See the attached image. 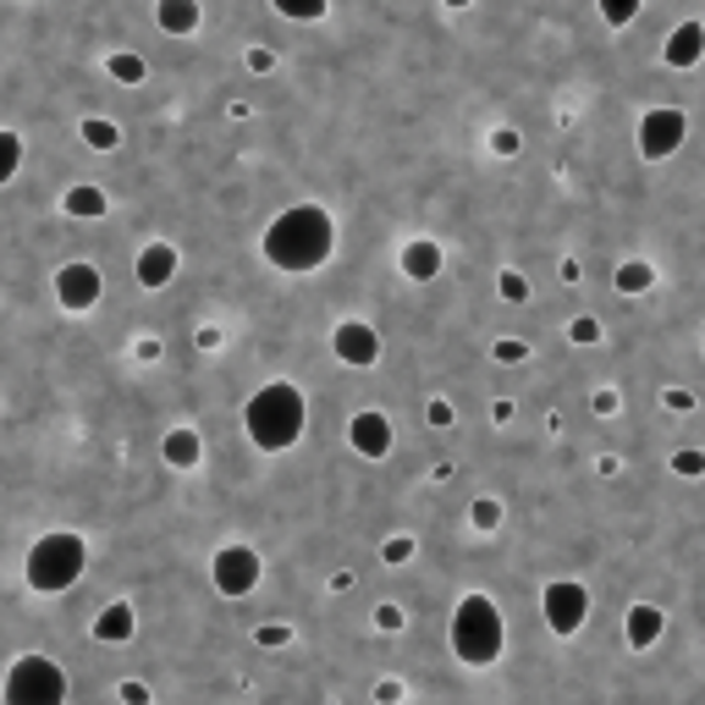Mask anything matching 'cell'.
I'll list each match as a JSON object with an SVG mask.
<instances>
[{"mask_svg": "<svg viewBox=\"0 0 705 705\" xmlns=\"http://www.w3.org/2000/svg\"><path fill=\"white\" fill-rule=\"evenodd\" d=\"M336 248V226L320 204H292L287 215H276L265 226V259L287 276H303V270H320Z\"/></svg>", "mask_w": 705, "mask_h": 705, "instance_id": "cell-1", "label": "cell"}, {"mask_svg": "<svg viewBox=\"0 0 705 705\" xmlns=\"http://www.w3.org/2000/svg\"><path fill=\"white\" fill-rule=\"evenodd\" d=\"M303 419H309V403L292 381H270L248 398L243 409V425H248V441L259 452H287L298 436H303Z\"/></svg>", "mask_w": 705, "mask_h": 705, "instance_id": "cell-2", "label": "cell"}, {"mask_svg": "<svg viewBox=\"0 0 705 705\" xmlns=\"http://www.w3.org/2000/svg\"><path fill=\"white\" fill-rule=\"evenodd\" d=\"M502 645H507V623H502L496 601L491 595H463L458 612H452V650H458V661L491 667L502 656Z\"/></svg>", "mask_w": 705, "mask_h": 705, "instance_id": "cell-3", "label": "cell"}, {"mask_svg": "<svg viewBox=\"0 0 705 705\" xmlns=\"http://www.w3.org/2000/svg\"><path fill=\"white\" fill-rule=\"evenodd\" d=\"M83 568H89V540L72 535V529H51V535L34 540V551H29V584H34L40 595L72 590V584L83 579Z\"/></svg>", "mask_w": 705, "mask_h": 705, "instance_id": "cell-4", "label": "cell"}, {"mask_svg": "<svg viewBox=\"0 0 705 705\" xmlns=\"http://www.w3.org/2000/svg\"><path fill=\"white\" fill-rule=\"evenodd\" d=\"M7 700L12 705H61L67 700V672L45 656H18L12 678H7Z\"/></svg>", "mask_w": 705, "mask_h": 705, "instance_id": "cell-5", "label": "cell"}, {"mask_svg": "<svg viewBox=\"0 0 705 705\" xmlns=\"http://www.w3.org/2000/svg\"><path fill=\"white\" fill-rule=\"evenodd\" d=\"M540 606H546V628L568 639V634H579L584 617H590V590H584L579 579H551L546 595H540Z\"/></svg>", "mask_w": 705, "mask_h": 705, "instance_id": "cell-6", "label": "cell"}, {"mask_svg": "<svg viewBox=\"0 0 705 705\" xmlns=\"http://www.w3.org/2000/svg\"><path fill=\"white\" fill-rule=\"evenodd\" d=\"M683 133H689V116L678 105H656V111L639 116V155L645 160H667V155H678Z\"/></svg>", "mask_w": 705, "mask_h": 705, "instance_id": "cell-7", "label": "cell"}, {"mask_svg": "<svg viewBox=\"0 0 705 705\" xmlns=\"http://www.w3.org/2000/svg\"><path fill=\"white\" fill-rule=\"evenodd\" d=\"M259 573H265V562H259L254 546H221L215 562H210V579H215L221 595H248L259 584Z\"/></svg>", "mask_w": 705, "mask_h": 705, "instance_id": "cell-8", "label": "cell"}, {"mask_svg": "<svg viewBox=\"0 0 705 705\" xmlns=\"http://www.w3.org/2000/svg\"><path fill=\"white\" fill-rule=\"evenodd\" d=\"M100 292H105V276H100V265H89V259H72V265H61V270H56V303H61L67 314H83V309H94V303H100Z\"/></svg>", "mask_w": 705, "mask_h": 705, "instance_id": "cell-9", "label": "cell"}, {"mask_svg": "<svg viewBox=\"0 0 705 705\" xmlns=\"http://www.w3.org/2000/svg\"><path fill=\"white\" fill-rule=\"evenodd\" d=\"M331 352L342 365H352V370H370L376 359H381V336H376V325H365V320H342L336 331H331Z\"/></svg>", "mask_w": 705, "mask_h": 705, "instance_id": "cell-10", "label": "cell"}, {"mask_svg": "<svg viewBox=\"0 0 705 705\" xmlns=\"http://www.w3.org/2000/svg\"><path fill=\"white\" fill-rule=\"evenodd\" d=\"M347 441H352V452L359 458H387L392 452V419L387 414H352V425H347Z\"/></svg>", "mask_w": 705, "mask_h": 705, "instance_id": "cell-11", "label": "cell"}, {"mask_svg": "<svg viewBox=\"0 0 705 705\" xmlns=\"http://www.w3.org/2000/svg\"><path fill=\"white\" fill-rule=\"evenodd\" d=\"M700 56H705V23H678V29H672V40L661 45V61H667V67H678V72L700 67Z\"/></svg>", "mask_w": 705, "mask_h": 705, "instance_id": "cell-12", "label": "cell"}, {"mask_svg": "<svg viewBox=\"0 0 705 705\" xmlns=\"http://www.w3.org/2000/svg\"><path fill=\"white\" fill-rule=\"evenodd\" d=\"M133 270H138V287L160 292V287H171V276H177V248H171V243H149Z\"/></svg>", "mask_w": 705, "mask_h": 705, "instance_id": "cell-13", "label": "cell"}, {"mask_svg": "<svg viewBox=\"0 0 705 705\" xmlns=\"http://www.w3.org/2000/svg\"><path fill=\"white\" fill-rule=\"evenodd\" d=\"M403 276L409 281H436L441 276V243H430V237H414L409 248H403Z\"/></svg>", "mask_w": 705, "mask_h": 705, "instance_id": "cell-14", "label": "cell"}, {"mask_svg": "<svg viewBox=\"0 0 705 705\" xmlns=\"http://www.w3.org/2000/svg\"><path fill=\"white\" fill-rule=\"evenodd\" d=\"M133 623H138L133 606H127V601H111V606L94 617V639H100V645H122V639H133Z\"/></svg>", "mask_w": 705, "mask_h": 705, "instance_id": "cell-15", "label": "cell"}, {"mask_svg": "<svg viewBox=\"0 0 705 705\" xmlns=\"http://www.w3.org/2000/svg\"><path fill=\"white\" fill-rule=\"evenodd\" d=\"M661 606H650V601H639V606H628V645L634 650H650L656 639H661Z\"/></svg>", "mask_w": 705, "mask_h": 705, "instance_id": "cell-16", "label": "cell"}, {"mask_svg": "<svg viewBox=\"0 0 705 705\" xmlns=\"http://www.w3.org/2000/svg\"><path fill=\"white\" fill-rule=\"evenodd\" d=\"M61 210L72 215V221H100L111 204H105V193L94 188V182H78V188H67V199H61Z\"/></svg>", "mask_w": 705, "mask_h": 705, "instance_id": "cell-17", "label": "cell"}, {"mask_svg": "<svg viewBox=\"0 0 705 705\" xmlns=\"http://www.w3.org/2000/svg\"><path fill=\"white\" fill-rule=\"evenodd\" d=\"M155 18H160L166 34H193L199 29V0H160Z\"/></svg>", "mask_w": 705, "mask_h": 705, "instance_id": "cell-18", "label": "cell"}, {"mask_svg": "<svg viewBox=\"0 0 705 705\" xmlns=\"http://www.w3.org/2000/svg\"><path fill=\"white\" fill-rule=\"evenodd\" d=\"M160 452H166V463H171V469H193V463L204 458V441H199L193 430H171V436L160 441Z\"/></svg>", "mask_w": 705, "mask_h": 705, "instance_id": "cell-19", "label": "cell"}, {"mask_svg": "<svg viewBox=\"0 0 705 705\" xmlns=\"http://www.w3.org/2000/svg\"><path fill=\"white\" fill-rule=\"evenodd\" d=\"M650 287H656V265H645V259L617 265V292H650Z\"/></svg>", "mask_w": 705, "mask_h": 705, "instance_id": "cell-20", "label": "cell"}, {"mask_svg": "<svg viewBox=\"0 0 705 705\" xmlns=\"http://www.w3.org/2000/svg\"><path fill=\"white\" fill-rule=\"evenodd\" d=\"M270 7H276L287 23H320L331 0H270Z\"/></svg>", "mask_w": 705, "mask_h": 705, "instance_id": "cell-21", "label": "cell"}, {"mask_svg": "<svg viewBox=\"0 0 705 705\" xmlns=\"http://www.w3.org/2000/svg\"><path fill=\"white\" fill-rule=\"evenodd\" d=\"M78 133H83V144H89V149H105V155H111V149L122 144V133H116V122H105V116H89V122H83Z\"/></svg>", "mask_w": 705, "mask_h": 705, "instance_id": "cell-22", "label": "cell"}, {"mask_svg": "<svg viewBox=\"0 0 705 705\" xmlns=\"http://www.w3.org/2000/svg\"><path fill=\"white\" fill-rule=\"evenodd\" d=\"M18 166H23V138L0 127V182H12V177H18Z\"/></svg>", "mask_w": 705, "mask_h": 705, "instance_id": "cell-23", "label": "cell"}, {"mask_svg": "<svg viewBox=\"0 0 705 705\" xmlns=\"http://www.w3.org/2000/svg\"><path fill=\"white\" fill-rule=\"evenodd\" d=\"M601 18H606L612 29H628V23L639 18V0H601Z\"/></svg>", "mask_w": 705, "mask_h": 705, "instance_id": "cell-24", "label": "cell"}, {"mask_svg": "<svg viewBox=\"0 0 705 705\" xmlns=\"http://www.w3.org/2000/svg\"><path fill=\"white\" fill-rule=\"evenodd\" d=\"M105 67H111V78H122V83H144V61H138V56H127V51H122V56H111Z\"/></svg>", "mask_w": 705, "mask_h": 705, "instance_id": "cell-25", "label": "cell"}, {"mask_svg": "<svg viewBox=\"0 0 705 705\" xmlns=\"http://www.w3.org/2000/svg\"><path fill=\"white\" fill-rule=\"evenodd\" d=\"M469 518H474V529H496V524H502V502H491V496H480V502L469 507Z\"/></svg>", "mask_w": 705, "mask_h": 705, "instance_id": "cell-26", "label": "cell"}, {"mask_svg": "<svg viewBox=\"0 0 705 705\" xmlns=\"http://www.w3.org/2000/svg\"><path fill=\"white\" fill-rule=\"evenodd\" d=\"M491 352H496V365H524V359H529V347H524L518 336H502Z\"/></svg>", "mask_w": 705, "mask_h": 705, "instance_id": "cell-27", "label": "cell"}, {"mask_svg": "<svg viewBox=\"0 0 705 705\" xmlns=\"http://www.w3.org/2000/svg\"><path fill=\"white\" fill-rule=\"evenodd\" d=\"M496 287H502V298H507V303H524V298H529V281H524L518 270H502V281H496Z\"/></svg>", "mask_w": 705, "mask_h": 705, "instance_id": "cell-28", "label": "cell"}, {"mask_svg": "<svg viewBox=\"0 0 705 705\" xmlns=\"http://www.w3.org/2000/svg\"><path fill=\"white\" fill-rule=\"evenodd\" d=\"M381 557L398 568V562H409V557H414V540H409V535H398V540H387V546H381Z\"/></svg>", "mask_w": 705, "mask_h": 705, "instance_id": "cell-29", "label": "cell"}, {"mask_svg": "<svg viewBox=\"0 0 705 705\" xmlns=\"http://www.w3.org/2000/svg\"><path fill=\"white\" fill-rule=\"evenodd\" d=\"M672 469L694 480V474H705V452H694V447H689V452H678V458H672Z\"/></svg>", "mask_w": 705, "mask_h": 705, "instance_id": "cell-30", "label": "cell"}, {"mask_svg": "<svg viewBox=\"0 0 705 705\" xmlns=\"http://www.w3.org/2000/svg\"><path fill=\"white\" fill-rule=\"evenodd\" d=\"M491 149H496V155H518V133H513V127H502V133L491 138Z\"/></svg>", "mask_w": 705, "mask_h": 705, "instance_id": "cell-31", "label": "cell"}, {"mask_svg": "<svg viewBox=\"0 0 705 705\" xmlns=\"http://www.w3.org/2000/svg\"><path fill=\"white\" fill-rule=\"evenodd\" d=\"M595 336H601V325H595L590 314H579V320H573V342H595Z\"/></svg>", "mask_w": 705, "mask_h": 705, "instance_id": "cell-32", "label": "cell"}, {"mask_svg": "<svg viewBox=\"0 0 705 705\" xmlns=\"http://www.w3.org/2000/svg\"><path fill=\"white\" fill-rule=\"evenodd\" d=\"M667 409H672V414H689V409H694V398H689L683 387H672V392H667Z\"/></svg>", "mask_w": 705, "mask_h": 705, "instance_id": "cell-33", "label": "cell"}, {"mask_svg": "<svg viewBox=\"0 0 705 705\" xmlns=\"http://www.w3.org/2000/svg\"><path fill=\"white\" fill-rule=\"evenodd\" d=\"M376 623L392 634V628H403V612H398V606H381V612H376Z\"/></svg>", "mask_w": 705, "mask_h": 705, "instance_id": "cell-34", "label": "cell"}, {"mask_svg": "<svg viewBox=\"0 0 705 705\" xmlns=\"http://www.w3.org/2000/svg\"><path fill=\"white\" fill-rule=\"evenodd\" d=\"M259 645H287V628H281V623H270V628H259Z\"/></svg>", "mask_w": 705, "mask_h": 705, "instance_id": "cell-35", "label": "cell"}, {"mask_svg": "<svg viewBox=\"0 0 705 705\" xmlns=\"http://www.w3.org/2000/svg\"><path fill=\"white\" fill-rule=\"evenodd\" d=\"M248 67H254V72H270V67H276V56H270V51H254V56H248Z\"/></svg>", "mask_w": 705, "mask_h": 705, "instance_id": "cell-36", "label": "cell"}, {"mask_svg": "<svg viewBox=\"0 0 705 705\" xmlns=\"http://www.w3.org/2000/svg\"><path fill=\"white\" fill-rule=\"evenodd\" d=\"M430 425H452V409L447 403H430Z\"/></svg>", "mask_w": 705, "mask_h": 705, "instance_id": "cell-37", "label": "cell"}, {"mask_svg": "<svg viewBox=\"0 0 705 705\" xmlns=\"http://www.w3.org/2000/svg\"><path fill=\"white\" fill-rule=\"evenodd\" d=\"M447 7H458V12H463V7H474V0H447Z\"/></svg>", "mask_w": 705, "mask_h": 705, "instance_id": "cell-38", "label": "cell"}]
</instances>
